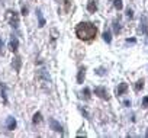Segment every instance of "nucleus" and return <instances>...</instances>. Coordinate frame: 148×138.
Returning a JSON list of instances; mask_svg holds the SVG:
<instances>
[{
    "label": "nucleus",
    "instance_id": "f257e3e1",
    "mask_svg": "<svg viewBox=\"0 0 148 138\" xmlns=\"http://www.w3.org/2000/svg\"><path fill=\"white\" fill-rule=\"evenodd\" d=\"M76 35L82 41H92L97 35V28L92 22H80L76 26Z\"/></svg>",
    "mask_w": 148,
    "mask_h": 138
},
{
    "label": "nucleus",
    "instance_id": "f03ea898",
    "mask_svg": "<svg viewBox=\"0 0 148 138\" xmlns=\"http://www.w3.org/2000/svg\"><path fill=\"white\" fill-rule=\"evenodd\" d=\"M8 21H9L12 28L18 29V26H19V15L15 10H8Z\"/></svg>",
    "mask_w": 148,
    "mask_h": 138
},
{
    "label": "nucleus",
    "instance_id": "7ed1b4c3",
    "mask_svg": "<svg viewBox=\"0 0 148 138\" xmlns=\"http://www.w3.org/2000/svg\"><path fill=\"white\" fill-rule=\"evenodd\" d=\"M95 95H96V96H99L100 99L109 100V93H108V89H106V87H103V86L95 87Z\"/></svg>",
    "mask_w": 148,
    "mask_h": 138
},
{
    "label": "nucleus",
    "instance_id": "20e7f679",
    "mask_svg": "<svg viewBox=\"0 0 148 138\" xmlns=\"http://www.w3.org/2000/svg\"><path fill=\"white\" fill-rule=\"evenodd\" d=\"M49 126H51L52 131H55V132H61V134H62V126H61L60 122L55 121L54 118H49Z\"/></svg>",
    "mask_w": 148,
    "mask_h": 138
},
{
    "label": "nucleus",
    "instance_id": "39448f33",
    "mask_svg": "<svg viewBox=\"0 0 148 138\" xmlns=\"http://www.w3.org/2000/svg\"><path fill=\"white\" fill-rule=\"evenodd\" d=\"M141 31L145 36H148V19L145 15H141Z\"/></svg>",
    "mask_w": 148,
    "mask_h": 138
},
{
    "label": "nucleus",
    "instance_id": "423d86ee",
    "mask_svg": "<svg viewBox=\"0 0 148 138\" xmlns=\"http://www.w3.org/2000/svg\"><path fill=\"white\" fill-rule=\"evenodd\" d=\"M84 77H86V67L82 65L79 68V73H77V83L79 84H83L84 83Z\"/></svg>",
    "mask_w": 148,
    "mask_h": 138
},
{
    "label": "nucleus",
    "instance_id": "0eeeda50",
    "mask_svg": "<svg viewBox=\"0 0 148 138\" xmlns=\"http://www.w3.org/2000/svg\"><path fill=\"white\" fill-rule=\"evenodd\" d=\"M16 125H18V122H16V119H15L13 116H8V118H6V128H8L9 131H13V129L16 128Z\"/></svg>",
    "mask_w": 148,
    "mask_h": 138
},
{
    "label": "nucleus",
    "instance_id": "6e6552de",
    "mask_svg": "<svg viewBox=\"0 0 148 138\" xmlns=\"http://www.w3.org/2000/svg\"><path fill=\"white\" fill-rule=\"evenodd\" d=\"M38 79H41V80H44L45 83H51V79H49V74L47 73V70H44V68H41V70L38 71Z\"/></svg>",
    "mask_w": 148,
    "mask_h": 138
},
{
    "label": "nucleus",
    "instance_id": "1a4fd4ad",
    "mask_svg": "<svg viewBox=\"0 0 148 138\" xmlns=\"http://www.w3.org/2000/svg\"><path fill=\"white\" fill-rule=\"evenodd\" d=\"M18 47H19V41H18V38L13 35V36L10 38V42H9V49H10L12 52H16V51H18Z\"/></svg>",
    "mask_w": 148,
    "mask_h": 138
},
{
    "label": "nucleus",
    "instance_id": "9d476101",
    "mask_svg": "<svg viewBox=\"0 0 148 138\" xmlns=\"http://www.w3.org/2000/svg\"><path fill=\"white\" fill-rule=\"evenodd\" d=\"M126 92H128V84H126V83H121V84L116 87V90H115L116 96H122V95H125Z\"/></svg>",
    "mask_w": 148,
    "mask_h": 138
},
{
    "label": "nucleus",
    "instance_id": "9b49d317",
    "mask_svg": "<svg viewBox=\"0 0 148 138\" xmlns=\"http://www.w3.org/2000/svg\"><path fill=\"white\" fill-rule=\"evenodd\" d=\"M36 18H38V26H39V28H44V26H45V19H44V16H42L41 9H36Z\"/></svg>",
    "mask_w": 148,
    "mask_h": 138
},
{
    "label": "nucleus",
    "instance_id": "f8f14e48",
    "mask_svg": "<svg viewBox=\"0 0 148 138\" xmlns=\"http://www.w3.org/2000/svg\"><path fill=\"white\" fill-rule=\"evenodd\" d=\"M87 10H89V13L97 12V3H96V0H90V2L87 3Z\"/></svg>",
    "mask_w": 148,
    "mask_h": 138
},
{
    "label": "nucleus",
    "instance_id": "ddd939ff",
    "mask_svg": "<svg viewBox=\"0 0 148 138\" xmlns=\"http://www.w3.org/2000/svg\"><path fill=\"white\" fill-rule=\"evenodd\" d=\"M12 65H13V68H15V71H19V70H21V65H22V58H21V57H15Z\"/></svg>",
    "mask_w": 148,
    "mask_h": 138
},
{
    "label": "nucleus",
    "instance_id": "4468645a",
    "mask_svg": "<svg viewBox=\"0 0 148 138\" xmlns=\"http://www.w3.org/2000/svg\"><path fill=\"white\" fill-rule=\"evenodd\" d=\"M0 92H2V97H3V102L8 103V95H6V86L3 83H0Z\"/></svg>",
    "mask_w": 148,
    "mask_h": 138
},
{
    "label": "nucleus",
    "instance_id": "2eb2a0df",
    "mask_svg": "<svg viewBox=\"0 0 148 138\" xmlns=\"http://www.w3.org/2000/svg\"><path fill=\"white\" fill-rule=\"evenodd\" d=\"M103 39L106 41V44H110L112 42V34H110V31H105L103 32Z\"/></svg>",
    "mask_w": 148,
    "mask_h": 138
},
{
    "label": "nucleus",
    "instance_id": "dca6fc26",
    "mask_svg": "<svg viewBox=\"0 0 148 138\" xmlns=\"http://www.w3.org/2000/svg\"><path fill=\"white\" fill-rule=\"evenodd\" d=\"M32 122H34V124H41V122H42V115H41V112H36V113L34 115Z\"/></svg>",
    "mask_w": 148,
    "mask_h": 138
},
{
    "label": "nucleus",
    "instance_id": "f3484780",
    "mask_svg": "<svg viewBox=\"0 0 148 138\" xmlns=\"http://www.w3.org/2000/svg\"><path fill=\"white\" fill-rule=\"evenodd\" d=\"M113 32L115 34H121V23H119V21L113 22Z\"/></svg>",
    "mask_w": 148,
    "mask_h": 138
},
{
    "label": "nucleus",
    "instance_id": "a211bd4d",
    "mask_svg": "<svg viewBox=\"0 0 148 138\" xmlns=\"http://www.w3.org/2000/svg\"><path fill=\"white\" fill-rule=\"evenodd\" d=\"M142 87H144V79H139V80L136 82V84H135V90H136V92H139Z\"/></svg>",
    "mask_w": 148,
    "mask_h": 138
},
{
    "label": "nucleus",
    "instance_id": "6ab92c4d",
    "mask_svg": "<svg viewBox=\"0 0 148 138\" xmlns=\"http://www.w3.org/2000/svg\"><path fill=\"white\" fill-rule=\"evenodd\" d=\"M113 6L118 9V10H122L123 5H122V0H113Z\"/></svg>",
    "mask_w": 148,
    "mask_h": 138
},
{
    "label": "nucleus",
    "instance_id": "aec40b11",
    "mask_svg": "<svg viewBox=\"0 0 148 138\" xmlns=\"http://www.w3.org/2000/svg\"><path fill=\"white\" fill-rule=\"evenodd\" d=\"M70 8H71V0H64V12H70Z\"/></svg>",
    "mask_w": 148,
    "mask_h": 138
},
{
    "label": "nucleus",
    "instance_id": "412c9836",
    "mask_svg": "<svg viewBox=\"0 0 148 138\" xmlns=\"http://www.w3.org/2000/svg\"><path fill=\"white\" fill-rule=\"evenodd\" d=\"M83 93H84V95H83V97H84L86 100H89V99H90V89H87V87H86V89L83 90Z\"/></svg>",
    "mask_w": 148,
    "mask_h": 138
},
{
    "label": "nucleus",
    "instance_id": "4be33fe9",
    "mask_svg": "<svg viewBox=\"0 0 148 138\" xmlns=\"http://www.w3.org/2000/svg\"><path fill=\"white\" fill-rule=\"evenodd\" d=\"M96 74H99V76H105V74H106V70H105L103 67H100V68H97V70H96Z\"/></svg>",
    "mask_w": 148,
    "mask_h": 138
},
{
    "label": "nucleus",
    "instance_id": "5701e85b",
    "mask_svg": "<svg viewBox=\"0 0 148 138\" xmlns=\"http://www.w3.org/2000/svg\"><path fill=\"white\" fill-rule=\"evenodd\" d=\"M142 108H148V96H145L142 99Z\"/></svg>",
    "mask_w": 148,
    "mask_h": 138
},
{
    "label": "nucleus",
    "instance_id": "b1692460",
    "mask_svg": "<svg viewBox=\"0 0 148 138\" xmlns=\"http://www.w3.org/2000/svg\"><path fill=\"white\" fill-rule=\"evenodd\" d=\"M126 18H129V19H132V18H134V12H132L131 9H128V10H126Z\"/></svg>",
    "mask_w": 148,
    "mask_h": 138
},
{
    "label": "nucleus",
    "instance_id": "393cba45",
    "mask_svg": "<svg viewBox=\"0 0 148 138\" xmlns=\"http://www.w3.org/2000/svg\"><path fill=\"white\" fill-rule=\"evenodd\" d=\"M22 15H23V16H26V15H28V8H26V6H23V8H22Z\"/></svg>",
    "mask_w": 148,
    "mask_h": 138
},
{
    "label": "nucleus",
    "instance_id": "a878e982",
    "mask_svg": "<svg viewBox=\"0 0 148 138\" xmlns=\"http://www.w3.org/2000/svg\"><path fill=\"white\" fill-rule=\"evenodd\" d=\"M0 54H3V41L0 38Z\"/></svg>",
    "mask_w": 148,
    "mask_h": 138
},
{
    "label": "nucleus",
    "instance_id": "bb28decb",
    "mask_svg": "<svg viewBox=\"0 0 148 138\" xmlns=\"http://www.w3.org/2000/svg\"><path fill=\"white\" fill-rule=\"evenodd\" d=\"M80 111H82V113H83V115H84L86 118H89V113H87V112H86V111H84L83 108H80Z\"/></svg>",
    "mask_w": 148,
    "mask_h": 138
},
{
    "label": "nucleus",
    "instance_id": "cd10ccee",
    "mask_svg": "<svg viewBox=\"0 0 148 138\" xmlns=\"http://www.w3.org/2000/svg\"><path fill=\"white\" fill-rule=\"evenodd\" d=\"M123 103H125V106H131V102H129V100H125Z\"/></svg>",
    "mask_w": 148,
    "mask_h": 138
},
{
    "label": "nucleus",
    "instance_id": "c85d7f7f",
    "mask_svg": "<svg viewBox=\"0 0 148 138\" xmlns=\"http://www.w3.org/2000/svg\"><path fill=\"white\" fill-rule=\"evenodd\" d=\"M145 135H147V137H148V131H147V134H145Z\"/></svg>",
    "mask_w": 148,
    "mask_h": 138
}]
</instances>
